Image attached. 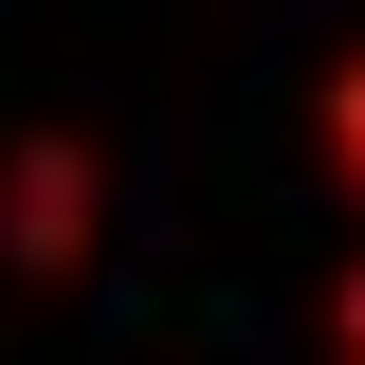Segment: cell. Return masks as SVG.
Here are the masks:
<instances>
[{
  "mask_svg": "<svg viewBox=\"0 0 365 365\" xmlns=\"http://www.w3.org/2000/svg\"><path fill=\"white\" fill-rule=\"evenodd\" d=\"M329 347H347V365H365V256H347V274H329Z\"/></svg>",
  "mask_w": 365,
  "mask_h": 365,
  "instance_id": "cell-3",
  "label": "cell"
},
{
  "mask_svg": "<svg viewBox=\"0 0 365 365\" xmlns=\"http://www.w3.org/2000/svg\"><path fill=\"white\" fill-rule=\"evenodd\" d=\"M311 146H329V182H347V201H365V55H347V73H329V110H311Z\"/></svg>",
  "mask_w": 365,
  "mask_h": 365,
  "instance_id": "cell-2",
  "label": "cell"
},
{
  "mask_svg": "<svg viewBox=\"0 0 365 365\" xmlns=\"http://www.w3.org/2000/svg\"><path fill=\"white\" fill-rule=\"evenodd\" d=\"M91 220H110V165H91L73 128L0 146V256H19V274H73V256H91Z\"/></svg>",
  "mask_w": 365,
  "mask_h": 365,
  "instance_id": "cell-1",
  "label": "cell"
}]
</instances>
